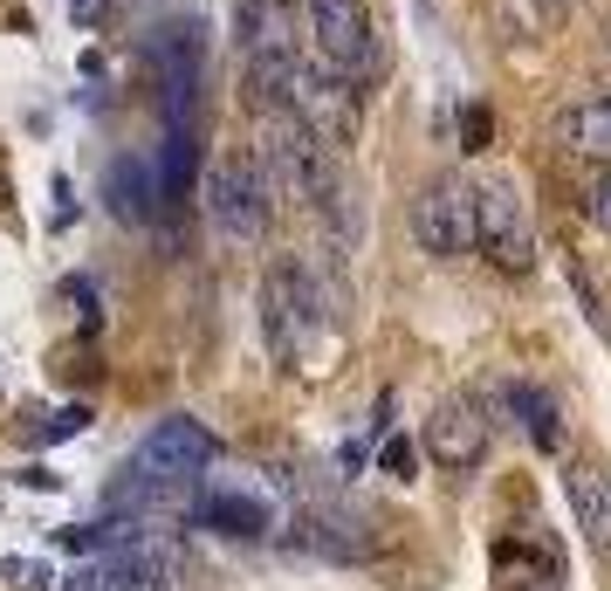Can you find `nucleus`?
Instances as JSON below:
<instances>
[{
	"mask_svg": "<svg viewBox=\"0 0 611 591\" xmlns=\"http://www.w3.org/2000/svg\"><path fill=\"white\" fill-rule=\"evenodd\" d=\"M255 166H262L268 193H282V200H303V207H331L337 200V151L323 145L296 110H275L262 125Z\"/></svg>",
	"mask_w": 611,
	"mask_h": 591,
	"instance_id": "1",
	"label": "nucleus"
},
{
	"mask_svg": "<svg viewBox=\"0 0 611 591\" xmlns=\"http://www.w3.org/2000/svg\"><path fill=\"white\" fill-rule=\"evenodd\" d=\"M309 42H316V62L331 76H344L351 90L378 83L385 49H378V28H372L364 0H309Z\"/></svg>",
	"mask_w": 611,
	"mask_h": 591,
	"instance_id": "2",
	"label": "nucleus"
},
{
	"mask_svg": "<svg viewBox=\"0 0 611 591\" xmlns=\"http://www.w3.org/2000/svg\"><path fill=\"white\" fill-rule=\"evenodd\" d=\"M62 591H173V543L131 523L125 543H110L83 571H69Z\"/></svg>",
	"mask_w": 611,
	"mask_h": 591,
	"instance_id": "3",
	"label": "nucleus"
},
{
	"mask_svg": "<svg viewBox=\"0 0 611 591\" xmlns=\"http://www.w3.org/2000/svg\"><path fill=\"white\" fill-rule=\"evenodd\" d=\"M199 193H207V214L220 234H234V242H262L268 234V207H275V193L255 166V151L248 159H220L207 166V179H199Z\"/></svg>",
	"mask_w": 611,
	"mask_h": 591,
	"instance_id": "4",
	"label": "nucleus"
},
{
	"mask_svg": "<svg viewBox=\"0 0 611 591\" xmlns=\"http://www.w3.org/2000/svg\"><path fill=\"white\" fill-rule=\"evenodd\" d=\"M262 324H268V344H275V358H282V365H303V351H309V331L323 324V303H316L309 275H303L296 262L268 268V283H262Z\"/></svg>",
	"mask_w": 611,
	"mask_h": 591,
	"instance_id": "5",
	"label": "nucleus"
},
{
	"mask_svg": "<svg viewBox=\"0 0 611 591\" xmlns=\"http://www.w3.org/2000/svg\"><path fill=\"white\" fill-rule=\"evenodd\" d=\"M474 248L502 275L536 268V234H529V214L515 200V186H474Z\"/></svg>",
	"mask_w": 611,
	"mask_h": 591,
	"instance_id": "6",
	"label": "nucleus"
},
{
	"mask_svg": "<svg viewBox=\"0 0 611 591\" xmlns=\"http://www.w3.org/2000/svg\"><path fill=\"white\" fill-rule=\"evenodd\" d=\"M282 110H296L303 125L323 138V145H351V131H357V90L344 83V76H331V69H309V62H296V76H289V90H282Z\"/></svg>",
	"mask_w": 611,
	"mask_h": 591,
	"instance_id": "7",
	"label": "nucleus"
},
{
	"mask_svg": "<svg viewBox=\"0 0 611 591\" xmlns=\"http://www.w3.org/2000/svg\"><path fill=\"white\" fill-rule=\"evenodd\" d=\"M413 234H420V248L440 255V262L474 255V186L467 179H433L413 200Z\"/></svg>",
	"mask_w": 611,
	"mask_h": 591,
	"instance_id": "8",
	"label": "nucleus"
},
{
	"mask_svg": "<svg viewBox=\"0 0 611 591\" xmlns=\"http://www.w3.org/2000/svg\"><path fill=\"white\" fill-rule=\"evenodd\" d=\"M138 467H151V475H173V482H199L207 467L220 461V441L199 420H186V413H173V420H158L145 441H138V454H131Z\"/></svg>",
	"mask_w": 611,
	"mask_h": 591,
	"instance_id": "9",
	"label": "nucleus"
},
{
	"mask_svg": "<svg viewBox=\"0 0 611 591\" xmlns=\"http://www.w3.org/2000/svg\"><path fill=\"white\" fill-rule=\"evenodd\" d=\"M426 454L440 467H454V475H467V467L487 461V420L474 400H440L433 420H426Z\"/></svg>",
	"mask_w": 611,
	"mask_h": 591,
	"instance_id": "10",
	"label": "nucleus"
},
{
	"mask_svg": "<svg viewBox=\"0 0 611 591\" xmlns=\"http://www.w3.org/2000/svg\"><path fill=\"white\" fill-rule=\"evenodd\" d=\"M563 502H570V516H578L584 543L598 550V558H611V467L563 461Z\"/></svg>",
	"mask_w": 611,
	"mask_h": 591,
	"instance_id": "11",
	"label": "nucleus"
},
{
	"mask_svg": "<svg viewBox=\"0 0 611 591\" xmlns=\"http://www.w3.org/2000/svg\"><path fill=\"white\" fill-rule=\"evenodd\" d=\"M193 523L199 530H214V536H234V543H262L275 530V509L248 489H207L193 502Z\"/></svg>",
	"mask_w": 611,
	"mask_h": 591,
	"instance_id": "12",
	"label": "nucleus"
},
{
	"mask_svg": "<svg viewBox=\"0 0 611 591\" xmlns=\"http://www.w3.org/2000/svg\"><path fill=\"white\" fill-rule=\"evenodd\" d=\"M550 138L570 151V159H591L611 166V97H578L550 117Z\"/></svg>",
	"mask_w": 611,
	"mask_h": 591,
	"instance_id": "13",
	"label": "nucleus"
},
{
	"mask_svg": "<svg viewBox=\"0 0 611 591\" xmlns=\"http://www.w3.org/2000/svg\"><path fill=\"white\" fill-rule=\"evenodd\" d=\"M104 207L117 220H151L158 207V186H151V159L145 151H117L110 173H104Z\"/></svg>",
	"mask_w": 611,
	"mask_h": 591,
	"instance_id": "14",
	"label": "nucleus"
},
{
	"mask_svg": "<svg viewBox=\"0 0 611 591\" xmlns=\"http://www.w3.org/2000/svg\"><path fill=\"white\" fill-rule=\"evenodd\" d=\"M193 173H199V131H179V125H166V138H158V151H151V186H158V207L186 200Z\"/></svg>",
	"mask_w": 611,
	"mask_h": 591,
	"instance_id": "15",
	"label": "nucleus"
},
{
	"mask_svg": "<svg viewBox=\"0 0 611 591\" xmlns=\"http://www.w3.org/2000/svg\"><path fill=\"white\" fill-rule=\"evenodd\" d=\"M502 406L522 420V433H529V441H536L543 454H556V447H563V426H556L563 413H556V400H550L543 385H529V378H509V385H502Z\"/></svg>",
	"mask_w": 611,
	"mask_h": 591,
	"instance_id": "16",
	"label": "nucleus"
},
{
	"mask_svg": "<svg viewBox=\"0 0 611 591\" xmlns=\"http://www.w3.org/2000/svg\"><path fill=\"white\" fill-rule=\"evenodd\" d=\"M83 426H90V406H56V413H28L21 441L28 447H49V441H76Z\"/></svg>",
	"mask_w": 611,
	"mask_h": 591,
	"instance_id": "17",
	"label": "nucleus"
},
{
	"mask_svg": "<svg viewBox=\"0 0 611 591\" xmlns=\"http://www.w3.org/2000/svg\"><path fill=\"white\" fill-rule=\"evenodd\" d=\"M0 578H8L14 591H56L62 584L49 564H35V558H0Z\"/></svg>",
	"mask_w": 611,
	"mask_h": 591,
	"instance_id": "18",
	"label": "nucleus"
},
{
	"mask_svg": "<svg viewBox=\"0 0 611 591\" xmlns=\"http://www.w3.org/2000/svg\"><path fill=\"white\" fill-rule=\"evenodd\" d=\"M487 145H495V110L461 104V151H487Z\"/></svg>",
	"mask_w": 611,
	"mask_h": 591,
	"instance_id": "19",
	"label": "nucleus"
},
{
	"mask_svg": "<svg viewBox=\"0 0 611 591\" xmlns=\"http://www.w3.org/2000/svg\"><path fill=\"white\" fill-rule=\"evenodd\" d=\"M584 214H591V227L611 234V166H591L584 173Z\"/></svg>",
	"mask_w": 611,
	"mask_h": 591,
	"instance_id": "20",
	"label": "nucleus"
},
{
	"mask_svg": "<svg viewBox=\"0 0 611 591\" xmlns=\"http://www.w3.org/2000/svg\"><path fill=\"white\" fill-rule=\"evenodd\" d=\"M62 296L76 303V331H83V337H97V331H104V309H97V289L83 283V275H76V283H62Z\"/></svg>",
	"mask_w": 611,
	"mask_h": 591,
	"instance_id": "21",
	"label": "nucleus"
},
{
	"mask_svg": "<svg viewBox=\"0 0 611 591\" xmlns=\"http://www.w3.org/2000/svg\"><path fill=\"white\" fill-rule=\"evenodd\" d=\"M378 461H385V475H398V482H413V467H420L413 441H385V447H378Z\"/></svg>",
	"mask_w": 611,
	"mask_h": 591,
	"instance_id": "22",
	"label": "nucleus"
},
{
	"mask_svg": "<svg viewBox=\"0 0 611 591\" xmlns=\"http://www.w3.org/2000/svg\"><path fill=\"white\" fill-rule=\"evenodd\" d=\"M49 214H56V227H69V214H76V200H69V179H62V173L49 179Z\"/></svg>",
	"mask_w": 611,
	"mask_h": 591,
	"instance_id": "23",
	"label": "nucleus"
},
{
	"mask_svg": "<svg viewBox=\"0 0 611 591\" xmlns=\"http://www.w3.org/2000/svg\"><path fill=\"white\" fill-rule=\"evenodd\" d=\"M69 14H76V21H83V28H97V21L110 14V0H69Z\"/></svg>",
	"mask_w": 611,
	"mask_h": 591,
	"instance_id": "24",
	"label": "nucleus"
},
{
	"mask_svg": "<svg viewBox=\"0 0 611 591\" xmlns=\"http://www.w3.org/2000/svg\"><path fill=\"white\" fill-rule=\"evenodd\" d=\"M21 482H28V489H62L56 467H21Z\"/></svg>",
	"mask_w": 611,
	"mask_h": 591,
	"instance_id": "25",
	"label": "nucleus"
},
{
	"mask_svg": "<svg viewBox=\"0 0 611 591\" xmlns=\"http://www.w3.org/2000/svg\"><path fill=\"white\" fill-rule=\"evenodd\" d=\"M578 0H536V21H556V14H570Z\"/></svg>",
	"mask_w": 611,
	"mask_h": 591,
	"instance_id": "26",
	"label": "nucleus"
},
{
	"mask_svg": "<svg viewBox=\"0 0 611 591\" xmlns=\"http://www.w3.org/2000/svg\"><path fill=\"white\" fill-rule=\"evenodd\" d=\"M604 42H611V14H604Z\"/></svg>",
	"mask_w": 611,
	"mask_h": 591,
	"instance_id": "27",
	"label": "nucleus"
}]
</instances>
